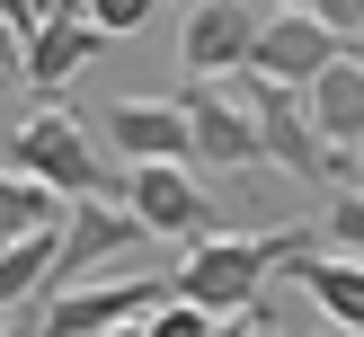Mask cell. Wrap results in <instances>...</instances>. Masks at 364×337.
I'll list each match as a JSON object with an SVG mask.
<instances>
[{
  "label": "cell",
  "instance_id": "cell-21",
  "mask_svg": "<svg viewBox=\"0 0 364 337\" xmlns=\"http://www.w3.org/2000/svg\"><path fill=\"white\" fill-rule=\"evenodd\" d=\"M116 337H151V319H134V328H116Z\"/></svg>",
  "mask_w": 364,
  "mask_h": 337
},
{
  "label": "cell",
  "instance_id": "cell-10",
  "mask_svg": "<svg viewBox=\"0 0 364 337\" xmlns=\"http://www.w3.org/2000/svg\"><path fill=\"white\" fill-rule=\"evenodd\" d=\"M178 106H187V124H196V169H249V160H267L258 116L231 98V80H187Z\"/></svg>",
  "mask_w": 364,
  "mask_h": 337
},
{
  "label": "cell",
  "instance_id": "cell-22",
  "mask_svg": "<svg viewBox=\"0 0 364 337\" xmlns=\"http://www.w3.org/2000/svg\"><path fill=\"white\" fill-rule=\"evenodd\" d=\"M347 62H355V71H364V35H355V45H347Z\"/></svg>",
  "mask_w": 364,
  "mask_h": 337
},
{
  "label": "cell",
  "instance_id": "cell-3",
  "mask_svg": "<svg viewBox=\"0 0 364 337\" xmlns=\"http://www.w3.org/2000/svg\"><path fill=\"white\" fill-rule=\"evenodd\" d=\"M231 98L258 116V142H267V169H284V177H329V187H347V160L320 142V124H311V106H302V89H276V80H258V71H240L231 80Z\"/></svg>",
  "mask_w": 364,
  "mask_h": 337
},
{
  "label": "cell",
  "instance_id": "cell-4",
  "mask_svg": "<svg viewBox=\"0 0 364 337\" xmlns=\"http://www.w3.org/2000/svg\"><path fill=\"white\" fill-rule=\"evenodd\" d=\"M267 18L276 9H258V0H196V9H178V71L187 80H240L267 45Z\"/></svg>",
  "mask_w": 364,
  "mask_h": 337
},
{
  "label": "cell",
  "instance_id": "cell-12",
  "mask_svg": "<svg viewBox=\"0 0 364 337\" xmlns=\"http://www.w3.org/2000/svg\"><path fill=\"white\" fill-rule=\"evenodd\" d=\"M284 275L302 284V302H311L338 337H364V266L355 258H338V248H302Z\"/></svg>",
  "mask_w": 364,
  "mask_h": 337
},
{
  "label": "cell",
  "instance_id": "cell-13",
  "mask_svg": "<svg viewBox=\"0 0 364 337\" xmlns=\"http://www.w3.org/2000/svg\"><path fill=\"white\" fill-rule=\"evenodd\" d=\"M302 106H311V124H320V142H329L338 160L364 142V71L355 62H338V71H320L311 89H302Z\"/></svg>",
  "mask_w": 364,
  "mask_h": 337
},
{
  "label": "cell",
  "instance_id": "cell-7",
  "mask_svg": "<svg viewBox=\"0 0 364 337\" xmlns=\"http://www.w3.org/2000/svg\"><path fill=\"white\" fill-rule=\"evenodd\" d=\"M142 240H151V231L134 222V204H71L63 258H53V293H89V284H98V266L134 258Z\"/></svg>",
  "mask_w": 364,
  "mask_h": 337
},
{
  "label": "cell",
  "instance_id": "cell-11",
  "mask_svg": "<svg viewBox=\"0 0 364 337\" xmlns=\"http://www.w3.org/2000/svg\"><path fill=\"white\" fill-rule=\"evenodd\" d=\"M98 45L107 35H98V18H89L80 0H45V27H36V45H27V89L53 106L89 62H98Z\"/></svg>",
  "mask_w": 364,
  "mask_h": 337
},
{
  "label": "cell",
  "instance_id": "cell-8",
  "mask_svg": "<svg viewBox=\"0 0 364 337\" xmlns=\"http://www.w3.org/2000/svg\"><path fill=\"white\" fill-rule=\"evenodd\" d=\"M338 62H347V35L302 0V9H276V18H267V45H258V62H249V71L276 80V89H311L320 71H338Z\"/></svg>",
  "mask_w": 364,
  "mask_h": 337
},
{
  "label": "cell",
  "instance_id": "cell-2",
  "mask_svg": "<svg viewBox=\"0 0 364 337\" xmlns=\"http://www.w3.org/2000/svg\"><path fill=\"white\" fill-rule=\"evenodd\" d=\"M9 169L36 177L45 195H63V204H124V177L98 160V142H89L80 116H63V106H36V116H18L9 133Z\"/></svg>",
  "mask_w": 364,
  "mask_h": 337
},
{
  "label": "cell",
  "instance_id": "cell-1",
  "mask_svg": "<svg viewBox=\"0 0 364 337\" xmlns=\"http://www.w3.org/2000/svg\"><path fill=\"white\" fill-rule=\"evenodd\" d=\"M302 248H311V231L302 222H276V231H223V240H205V248H187L178 258V302H196L205 319H240V311H258L267 302V275L276 266H294Z\"/></svg>",
  "mask_w": 364,
  "mask_h": 337
},
{
  "label": "cell",
  "instance_id": "cell-15",
  "mask_svg": "<svg viewBox=\"0 0 364 337\" xmlns=\"http://www.w3.org/2000/svg\"><path fill=\"white\" fill-rule=\"evenodd\" d=\"M320 240H329L338 258H355V266H364V187H338V195H329V213H320Z\"/></svg>",
  "mask_w": 364,
  "mask_h": 337
},
{
  "label": "cell",
  "instance_id": "cell-16",
  "mask_svg": "<svg viewBox=\"0 0 364 337\" xmlns=\"http://www.w3.org/2000/svg\"><path fill=\"white\" fill-rule=\"evenodd\" d=\"M89 18H98V35H142V27H151V0H89Z\"/></svg>",
  "mask_w": 364,
  "mask_h": 337
},
{
  "label": "cell",
  "instance_id": "cell-14",
  "mask_svg": "<svg viewBox=\"0 0 364 337\" xmlns=\"http://www.w3.org/2000/svg\"><path fill=\"white\" fill-rule=\"evenodd\" d=\"M71 213H63V195H45L36 177H18V169H0V258H9L18 240H36V231H63Z\"/></svg>",
  "mask_w": 364,
  "mask_h": 337
},
{
  "label": "cell",
  "instance_id": "cell-19",
  "mask_svg": "<svg viewBox=\"0 0 364 337\" xmlns=\"http://www.w3.org/2000/svg\"><path fill=\"white\" fill-rule=\"evenodd\" d=\"M36 311H45V302H36ZM36 311H27V319H9L0 337H45V319H36Z\"/></svg>",
  "mask_w": 364,
  "mask_h": 337
},
{
  "label": "cell",
  "instance_id": "cell-9",
  "mask_svg": "<svg viewBox=\"0 0 364 337\" xmlns=\"http://www.w3.org/2000/svg\"><path fill=\"white\" fill-rule=\"evenodd\" d=\"M98 124L134 169H196V124L178 98H116Z\"/></svg>",
  "mask_w": 364,
  "mask_h": 337
},
{
  "label": "cell",
  "instance_id": "cell-17",
  "mask_svg": "<svg viewBox=\"0 0 364 337\" xmlns=\"http://www.w3.org/2000/svg\"><path fill=\"white\" fill-rule=\"evenodd\" d=\"M223 319H205L196 302H169V311H151V337H213Z\"/></svg>",
  "mask_w": 364,
  "mask_h": 337
},
{
  "label": "cell",
  "instance_id": "cell-5",
  "mask_svg": "<svg viewBox=\"0 0 364 337\" xmlns=\"http://www.w3.org/2000/svg\"><path fill=\"white\" fill-rule=\"evenodd\" d=\"M178 302V284L169 275H98L89 293H45V337H116V328H134V319H151V311H169Z\"/></svg>",
  "mask_w": 364,
  "mask_h": 337
},
{
  "label": "cell",
  "instance_id": "cell-6",
  "mask_svg": "<svg viewBox=\"0 0 364 337\" xmlns=\"http://www.w3.org/2000/svg\"><path fill=\"white\" fill-rule=\"evenodd\" d=\"M124 204H134V222L151 240H178V248L223 240V213H213V195L187 169H124Z\"/></svg>",
  "mask_w": 364,
  "mask_h": 337
},
{
  "label": "cell",
  "instance_id": "cell-18",
  "mask_svg": "<svg viewBox=\"0 0 364 337\" xmlns=\"http://www.w3.org/2000/svg\"><path fill=\"white\" fill-rule=\"evenodd\" d=\"M0 80H27V35L9 27V9H0Z\"/></svg>",
  "mask_w": 364,
  "mask_h": 337
},
{
  "label": "cell",
  "instance_id": "cell-20",
  "mask_svg": "<svg viewBox=\"0 0 364 337\" xmlns=\"http://www.w3.org/2000/svg\"><path fill=\"white\" fill-rule=\"evenodd\" d=\"M249 337H284V328H276V311H267V302H258V311H249Z\"/></svg>",
  "mask_w": 364,
  "mask_h": 337
}]
</instances>
